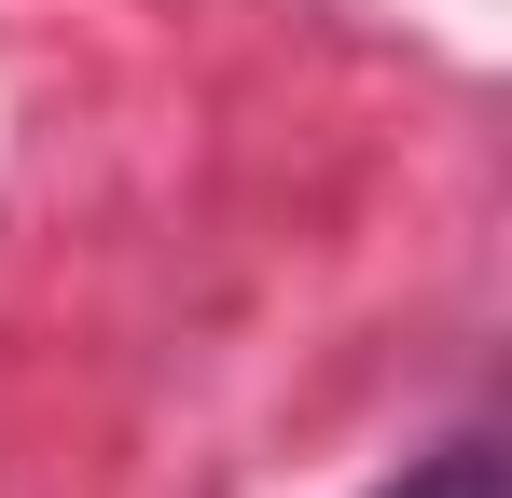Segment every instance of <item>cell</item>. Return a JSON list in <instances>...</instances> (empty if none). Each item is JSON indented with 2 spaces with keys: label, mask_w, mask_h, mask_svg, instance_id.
<instances>
[{
  "label": "cell",
  "mask_w": 512,
  "mask_h": 498,
  "mask_svg": "<svg viewBox=\"0 0 512 498\" xmlns=\"http://www.w3.org/2000/svg\"><path fill=\"white\" fill-rule=\"evenodd\" d=\"M374 498H512V471H499V429H443L429 457H402Z\"/></svg>",
  "instance_id": "6da1fadb"
}]
</instances>
